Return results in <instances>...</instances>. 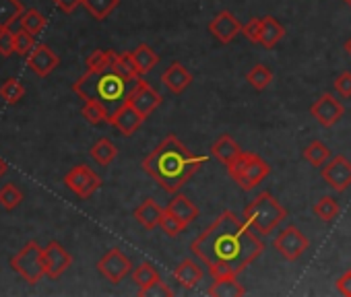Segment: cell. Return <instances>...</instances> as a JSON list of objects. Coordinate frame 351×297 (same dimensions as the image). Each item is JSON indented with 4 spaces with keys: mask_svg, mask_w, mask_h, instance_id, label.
Segmentation results:
<instances>
[{
    "mask_svg": "<svg viewBox=\"0 0 351 297\" xmlns=\"http://www.w3.org/2000/svg\"><path fill=\"white\" fill-rule=\"evenodd\" d=\"M191 252L207 266L211 276H221L240 274L265 252V244L234 211H223L193 240Z\"/></svg>",
    "mask_w": 351,
    "mask_h": 297,
    "instance_id": "1",
    "label": "cell"
},
{
    "mask_svg": "<svg viewBox=\"0 0 351 297\" xmlns=\"http://www.w3.org/2000/svg\"><path fill=\"white\" fill-rule=\"evenodd\" d=\"M205 164V155H195L178 136L167 134L143 159V172L165 192L176 194L184 188V184L191 182V178Z\"/></svg>",
    "mask_w": 351,
    "mask_h": 297,
    "instance_id": "2",
    "label": "cell"
},
{
    "mask_svg": "<svg viewBox=\"0 0 351 297\" xmlns=\"http://www.w3.org/2000/svg\"><path fill=\"white\" fill-rule=\"evenodd\" d=\"M128 85L130 83L124 81L120 75H116L112 68H108V70H87L81 79H77L73 83V91L85 101L95 99V101H101V103L110 105V103L126 101Z\"/></svg>",
    "mask_w": 351,
    "mask_h": 297,
    "instance_id": "3",
    "label": "cell"
},
{
    "mask_svg": "<svg viewBox=\"0 0 351 297\" xmlns=\"http://www.w3.org/2000/svg\"><path fill=\"white\" fill-rule=\"evenodd\" d=\"M242 217L256 233L269 235L287 217V209L271 192H261L250 205L244 207Z\"/></svg>",
    "mask_w": 351,
    "mask_h": 297,
    "instance_id": "4",
    "label": "cell"
},
{
    "mask_svg": "<svg viewBox=\"0 0 351 297\" xmlns=\"http://www.w3.org/2000/svg\"><path fill=\"white\" fill-rule=\"evenodd\" d=\"M228 174L242 190H252L271 174V168L261 155L242 151L240 157L228 168Z\"/></svg>",
    "mask_w": 351,
    "mask_h": 297,
    "instance_id": "5",
    "label": "cell"
},
{
    "mask_svg": "<svg viewBox=\"0 0 351 297\" xmlns=\"http://www.w3.org/2000/svg\"><path fill=\"white\" fill-rule=\"evenodd\" d=\"M11 266H13V270H15L21 279H25L29 285H38V283L44 279V274H46L44 248H42L36 240L27 242V244L11 258Z\"/></svg>",
    "mask_w": 351,
    "mask_h": 297,
    "instance_id": "6",
    "label": "cell"
},
{
    "mask_svg": "<svg viewBox=\"0 0 351 297\" xmlns=\"http://www.w3.org/2000/svg\"><path fill=\"white\" fill-rule=\"evenodd\" d=\"M62 182H64V186H66L73 194H77L79 198H89V196H93V194L99 190V186H101V178H99L91 168H87V166H75V168H71V170L64 174Z\"/></svg>",
    "mask_w": 351,
    "mask_h": 297,
    "instance_id": "7",
    "label": "cell"
},
{
    "mask_svg": "<svg viewBox=\"0 0 351 297\" xmlns=\"http://www.w3.org/2000/svg\"><path fill=\"white\" fill-rule=\"evenodd\" d=\"M273 246H275V250H277L285 260L293 262V260H298V258L310 248V242H308V237H306L295 225H287V227H283V231L275 237Z\"/></svg>",
    "mask_w": 351,
    "mask_h": 297,
    "instance_id": "8",
    "label": "cell"
},
{
    "mask_svg": "<svg viewBox=\"0 0 351 297\" xmlns=\"http://www.w3.org/2000/svg\"><path fill=\"white\" fill-rule=\"evenodd\" d=\"M322 180L326 182L328 188L335 192H345L351 186V164L345 155H335L330 157L322 168H320Z\"/></svg>",
    "mask_w": 351,
    "mask_h": 297,
    "instance_id": "9",
    "label": "cell"
},
{
    "mask_svg": "<svg viewBox=\"0 0 351 297\" xmlns=\"http://www.w3.org/2000/svg\"><path fill=\"white\" fill-rule=\"evenodd\" d=\"M126 101H128L134 109H138L145 118H149V116L161 105L163 97L159 95V91H157L155 87H151V85L141 77V79L134 83V87L128 91Z\"/></svg>",
    "mask_w": 351,
    "mask_h": 297,
    "instance_id": "10",
    "label": "cell"
},
{
    "mask_svg": "<svg viewBox=\"0 0 351 297\" xmlns=\"http://www.w3.org/2000/svg\"><path fill=\"white\" fill-rule=\"evenodd\" d=\"M97 270H99L101 276H106L110 283H120L126 274L132 272V262H130V258H128L122 250L112 248V250H108V252L99 258Z\"/></svg>",
    "mask_w": 351,
    "mask_h": 297,
    "instance_id": "11",
    "label": "cell"
},
{
    "mask_svg": "<svg viewBox=\"0 0 351 297\" xmlns=\"http://www.w3.org/2000/svg\"><path fill=\"white\" fill-rule=\"evenodd\" d=\"M310 116L324 128L335 126L345 116V105L332 93H320V97L312 103Z\"/></svg>",
    "mask_w": 351,
    "mask_h": 297,
    "instance_id": "12",
    "label": "cell"
},
{
    "mask_svg": "<svg viewBox=\"0 0 351 297\" xmlns=\"http://www.w3.org/2000/svg\"><path fill=\"white\" fill-rule=\"evenodd\" d=\"M242 23L234 17V13L230 11H221L217 13L211 21H209V34L219 42V44H232L240 34H242Z\"/></svg>",
    "mask_w": 351,
    "mask_h": 297,
    "instance_id": "13",
    "label": "cell"
},
{
    "mask_svg": "<svg viewBox=\"0 0 351 297\" xmlns=\"http://www.w3.org/2000/svg\"><path fill=\"white\" fill-rule=\"evenodd\" d=\"M145 122V116L134 109L128 101H122L110 116V124L124 136H132Z\"/></svg>",
    "mask_w": 351,
    "mask_h": 297,
    "instance_id": "14",
    "label": "cell"
},
{
    "mask_svg": "<svg viewBox=\"0 0 351 297\" xmlns=\"http://www.w3.org/2000/svg\"><path fill=\"white\" fill-rule=\"evenodd\" d=\"M44 264H46V276L60 279L73 264V256L69 254V250L62 244L50 242L44 248Z\"/></svg>",
    "mask_w": 351,
    "mask_h": 297,
    "instance_id": "15",
    "label": "cell"
},
{
    "mask_svg": "<svg viewBox=\"0 0 351 297\" xmlns=\"http://www.w3.org/2000/svg\"><path fill=\"white\" fill-rule=\"evenodd\" d=\"M58 64H60V58L52 52V48L50 46H46V44H38L34 50H32V54L27 56V66L38 75V77H48V75H52L56 68H58Z\"/></svg>",
    "mask_w": 351,
    "mask_h": 297,
    "instance_id": "16",
    "label": "cell"
},
{
    "mask_svg": "<svg viewBox=\"0 0 351 297\" xmlns=\"http://www.w3.org/2000/svg\"><path fill=\"white\" fill-rule=\"evenodd\" d=\"M193 81H195V77L182 62H171L161 75V83L176 95L184 93L193 85Z\"/></svg>",
    "mask_w": 351,
    "mask_h": 297,
    "instance_id": "17",
    "label": "cell"
},
{
    "mask_svg": "<svg viewBox=\"0 0 351 297\" xmlns=\"http://www.w3.org/2000/svg\"><path fill=\"white\" fill-rule=\"evenodd\" d=\"M203 276H205V272L201 268V260L197 262L195 258H184L173 270V279L184 289H195L203 281Z\"/></svg>",
    "mask_w": 351,
    "mask_h": 297,
    "instance_id": "18",
    "label": "cell"
},
{
    "mask_svg": "<svg viewBox=\"0 0 351 297\" xmlns=\"http://www.w3.org/2000/svg\"><path fill=\"white\" fill-rule=\"evenodd\" d=\"M236 276L238 274L213 276V283L209 285L207 295H211V297H242V295H246V289L242 287V283H238Z\"/></svg>",
    "mask_w": 351,
    "mask_h": 297,
    "instance_id": "19",
    "label": "cell"
},
{
    "mask_svg": "<svg viewBox=\"0 0 351 297\" xmlns=\"http://www.w3.org/2000/svg\"><path fill=\"white\" fill-rule=\"evenodd\" d=\"M240 153H242L240 144H238L230 134H221V136L211 144V155H213L217 162H221L226 168H230V166L240 157Z\"/></svg>",
    "mask_w": 351,
    "mask_h": 297,
    "instance_id": "20",
    "label": "cell"
},
{
    "mask_svg": "<svg viewBox=\"0 0 351 297\" xmlns=\"http://www.w3.org/2000/svg\"><path fill=\"white\" fill-rule=\"evenodd\" d=\"M283 36H285V29H283V25H281L275 17H271V15L261 17L258 46H263V48H267V50H273V48L283 40Z\"/></svg>",
    "mask_w": 351,
    "mask_h": 297,
    "instance_id": "21",
    "label": "cell"
},
{
    "mask_svg": "<svg viewBox=\"0 0 351 297\" xmlns=\"http://www.w3.org/2000/svg\"><path fill=\"white\" fill-rule=\"evenodd\" d=\"M171 215H176L180 221H184L186 225H191L193 221H197V217H199V207L189 198V196H184V194H178L176 192L173 194V198L169 201V205L165 207Z\"/></svg>",
    "mask_w": 351,
    "mask_h": 297,
    "instance_id": "22",
    "label": "cell"
},
{
    "mask_svg": "<svg viewBox=\"0 0 351 297\" xmlns=\"http://www.w3.org/2000/svg\"><path fill=\"white\" fill-rule=\"evenodd\" d=\"M161 215H163V209L153 201V198H145L136 209H134V219L145 227V229H155L159 227V221H161Z\"/></svg>",
    "mask_w": 351,
    "mask_h": 297,
    "instance_id": "23",
    "label": "cell"
},
{
    "mask_svg": "<svg viewBox=\"0 0 351 297\" xmlns=\"http://www.w3.org/2000/svg\"><path fill=\"white\" fill-rule=\"evenodd\" d=\"M130 58H132V62H134V66H136L141 77H145L147 73H151L159 64V54L151 46H147V44H138L130 52Z\"/></svg>",
    "mask_w": 351,
    "mask_h": 297,
    "instance_id": "24",
    "label": "cell"
},
{
    "mask_svg": "<svg viewBox=\"0 0 351 297\" xmlns=\"http://www.w3.org/2000/svg\"><path fill=\"white\" fill-rule=\"evenodd\" d=\"M89 155H91V159H93L97 166L106 168V166H110V164L116 159L118 148H116V144H114L110 138H99V140L89 148Z\"/></svg>",
    "mask_w": 351,
    "mask_h": 297,
    "instance_id": "25",
    "label": "cell"
},
{
    "mask_svg": "<svg viewBox=\"0 0 351 297\" xmlns=\"http://www.w3.org/2000/svg\"><path fill=\"white\" fill-rule=\"evenodd\" d=\"M302 157L310 164V166H314V168H322L332 155H330V148L322 142V140H312L310 144H306L304 146V151H302Z\"/></svg>",
    "mask_w": 351,
    "mask_h": 297,
    "instance_id": "26",
    "label": "cell"
},
{
    "mask_svg": "<svg viewBox=\"0 0 351 297\" xmlns=\"http://www.w3.org/2000/svg\"><path fill=\"white\" fill-rule=\"evenodd\" d=\"M23 13L25 7L21 0H0V29H9Z\"/></svg>",
    "mask_w": 351,
    "mask_h": 297,
    "instance_id": "27",
    "label": "cell"
},
{
    "mask_svg": "<svg viewBox=\"0 0 351 297\" xmlns=\"http://www.w3.org/2000/svg\"><path fill=\"white\" fill-rule=\"evenodd\" d=\"M81 116L93 124V126H101V124H110V112H108V105L101 103V101H95V99H89L85 101V105L81 107Z\"/></svg>",
    "mask_w": 351,
    "mask_h": 297,
    "instance_id": "28",
    "label": "cell"
},
{
    "mask_svg": "<svg viewBox=\"0 0 351 297\" xmlns=\"http://www.w3.org/2000/svg\"><path fill=\"white\" fill-rule=\"evenodd\" d=\"M112 70H114L116 75H120V77H122L124 81H128V83H136V81L141 79V75H138V70H136L132 58H130V52L116 54L114 64H112Z\"/></svg>",
    "mask_w": 351,
    "mask_h": 297,
    "instance_id": "29",
    "label": "cell"
},
{
    "mask_svg": "<svg viewBox=\"0 0 351 297\" xmlns=\"http://www.w3.org/2000/svg\"><path fill=\"white\" fill-rule=\"evenodd\" d=\"M120 5V0H83V7L87 9V13L97 19V21H106Z\"/></svg>",
    "mask_w": 351,
    "mask_h": 297,
    "instance_id": "30",
    "label": "cell"
},
{
    "mask_svg": "<svg viewBox=\"0 0 351 297\" xmlns=\"http://www.w3.org/2000/svg\"><path fill=\"white\" fill-rule=\"evenodd\" d=\"M161 276H159V272H157V268L153 266V264H149V262H143V264H138L134 270H132V283L138 287V291H145V289H149L153 283H157Z\"/></svg>",
    "mask_w": 351,
    "mask_h": 297,
    "instance_id": "31",
    "label": "cell"
},
{
    "mask_svg": "<svg viewBox=\"0 0 351 297\" xmlns=\"http://www.w3.org/2000/svg\"><path fill=\"white\" fill-rule=\"evenodd\" d=\"M312 213H314L320 221L330 223V221H335V219L339 217L341 207H339V203H337L332 196H322V198L316 201V205L312 207Z\"/></svg>",
    "mask_w": 351,
    "mask_h": 297,
    "instance_id": "32",
    "label": "cell"
},
{
    "mask_svg": "<svg viewBox=\"0 0 351 297\" xmlns=\"http://www.w3.org/2000/svg\"><path fill=\"white\" fill-rule=\"evenodd\" d=\"M246 81L256 89V91H263L267 89L271 83H273V70L267 66V64H254L250 68V73L246 75Z\"/></svg>",
    "mask_w": 351,
    "mask_h": 297,
    "instance_id": "33",
    "label": "cell"
},
{
    "mask_svg": "<svg viewBox=\"0 0 351 297\" xmlns=\"http://www.w3.org/2000/svg\"><path fill=\"white\" fill-rule=\"evenodd\" d=\"M186 223L184 221H180L176 215H171L167 209H163V215H161V221H159V229L165 233V235H169V237H178L180 233H184L186 231Z\"/></svg>",
    "mask_w": 351,
    "mask_h": 297,
    "instance_id": "34",
    "label": "cell"
},
{
    "mask_svg": "<svg viewBox=\"0 0 351 297\" xmlns=\"http://www.w3.org/2000/svg\"><path fill=\"white\" fill-rule=\"evenodd\" d=\"M19 23H21V29H25V31H29V34L38 36V34L46 27L48 19H46L40 11H36V9H27V11L21 15Z\"/></svg>",
    "mask_w": 351,
    "mask_h": 297,
    "instance_id": "35",
    "label": "cell"
},
{
    "mask_svg": "<svg viewBox=\"0 0 351 297\" xmlns=\"http://www.w3.org/2000/svg\"><path fill=\"white\" fill-rule=\"evenodd\" d=\"M116 54L118 52H114V50H95L87 58V70H108V68H112Z\"/></svg>",
    "mask_w": 351,
    "mask_h": 297,
    "instance_id": "36",
    "label": "cell"
},
{
    "mask_svg": "<svg viewBox=\"0 0 351 297\" xmlns=\"http://www.w3.org/2000/svg\"><path fill=\"white\" fill-rule=\"evenodd\" d=\"M23 95H25V87L19 79H7L3 85H0V97L11 105L17 103Z\"/></svg>",
    "mask_w": 351,
    "mask_h": 297,
    "instance_id": "37",
    "label": "cell"
},
{
    "mask_svg": "<svg viewBox=\"0 0 351 297\" xmlns=\"http://www.w3.org/2000/svg\"><path fill=\"white\" fill-rule=\"evenodd\" d=\"M21 203H23V192L15 184H5L0 188V205H3L7 211L17 209Z\"/></svg>",
    "mask_w": 351,
    "mask_h": 297,
    "instance_id": "38",
    "label": "cell"
},
{
    "mask_svg": "<svg viewBox=\"0 0 351 297\" xmlns=\"http://www.w3.org/2000/svg\"><path fill=\"white\" fill-rule=\"evenodd\" d=\"M36 46H38V44H36V36H34V34H29V31H25V29H19V31L15 34V54H19V56H29L32 50H34Z\"/></svg>",
    "mask_w": 351,
    "mask_h": 297,
    "instance_id": "39",
    "label": "cell"
},
{
    "mask_svg": "<svg viewBox=\"0 0 351 297\" xmlns=\"http://www.w3.org/2000/svg\"><path fill=\"white\" fill-rule=\"evenodd\" d=\"M138 295H141V297H171V295H173V289H171L167 283H163V281L159 279V281L153 283L149 289L138 291Z\"/></svg>",
    "mask_w": 351,
    "mask_h": 297,
    "instance_id": "40",
    "label": "cell"
},
{
    "mask_svg": "<svg viewBox=\"0 0 351 297\" xmlns=\"http://www.w3.org/2000/svg\"><path fill=\"white\" fill-rule=\"evenodd\" d=\"M11 54H15V34L9 29H0V56L9 58Z\"/></svg>",
    "mask_w": 351,
    "mask_h": 297,
    "instance_id": "41",
    "label": "cell"
},
{
    "mask_svg": "<svg viewBox=\"0 0 351 297\" xmlns=\"http://www.w3.org/2000/svg\"><path fill=\"white\" fill-rule=\"evenodd\" d=\"M335 91L343 97V99H349L351 97V73L349 70H343L337 79H335Z\"/></svg>",
    "mask_w": 351,
    "mask_h": 297,
    "instance_id": "42",
    "label": "cell"
},
{
    "mask_svg": "<svg viewBox=\"0 0 351 297\" xmlns=\"http://www.w3.org/2000/svg\"><path fill=\"white\" fill-rule=\"evenodd\" d=\"M242 36L252 42V44H258V36H261V17L258 19H250L244 27H242Z\"/></svg>",
    "mask_w": 351,
    "mask_h": 297,
    "instance_id": "43",
    "label": "cell"
},
{
    "mask_svg": "<svg viewBox=\"0 0 351 297\" xmlns=\"http://www.w3.org/2000/svg\"><path fill=\"white\" fill-rule=\"evenodd\" d=\"M335 287L341 295L345 297H351V270H345L337 281H335Z\"/></svg>",
    "mask_w": 351,
    "mask_h": 297,
    "instance_id": "44",
    "label": "cell"
},
{
    "mask_svg": "<svg viewBox=\"0 0 351 297\" xmlns=\"http://www.w3.org/2000/svg\"><path fill=\"white\" fill-rule=\"evenodd\" d=\"M52 3H54L62 13L71 15L77 7H81V5H83V0H52Z\"/></svg>",
    "mask_w": 351,
    "mask_h": 297,
    "instance_id": "45",
    "label": "cell"
},
{
    "mask_svg": "<svg viewBox=\"0 0 351 297\" xmlns=\"http://www.w3.org/2000/svg\"><path fill=\"white\" fill-rule=\"evenodd\" d=\"M7 168H9L7 162H5V159H0V176H3V174L7 172Z\"/></svg>",
    "mask_w": 351,
    "mask_h": 297,
    "instance_id": "46",
    "label": "cell"
},
{
    "mask_svg": "<svg viewBox=\"0 0 351 297\" xmlns=\"http://www.w3.org/2000/svg\"><path fill=\"white\" fill-rule=\"evenodd\" d=\"M345 52H347V54L351 56V38H349V40L345 42Z\"/></svg>",
    "mask_w": 351,
    "mask_h": 297,
    "instance_id": "47",
    "label": "cell"
},
{
    "mask_svg": "<svg viewBox=\"0 0 351 297\" xmlns=\"http://www.w3.org/2000/svg\"><path fill=\"white\" fill-rule=\"evenodd\" d=\"M343 3H345V5H347L349 9H351V0H343Z\"/></svg>",
    "mask_w": 351,
    "mask_h": 297,
    "instance_id": "48",
    "label": "cell"
}]
</instances>
